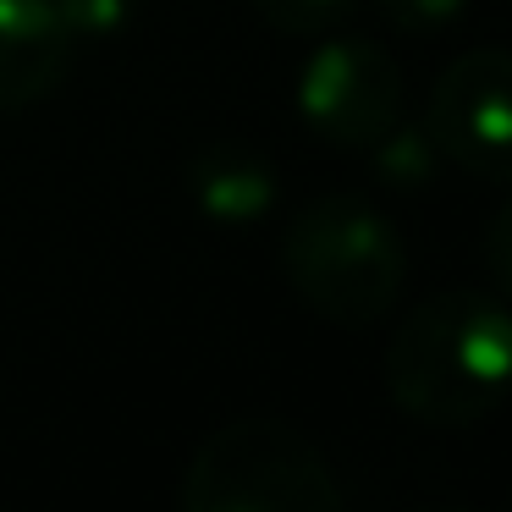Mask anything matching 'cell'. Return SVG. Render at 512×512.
<instances>
[{
    "mask_svg": "<svg viewBox=\"0 0 512 512\" xmlns=\"http://www.w3.org/2000/svg\"><path fill=\"white\" fill-rule=\"evenodd\" d=\"M386 391L435 430L479 424L512 391V309L474 287L424 298L386 347Z\"/></svg>",
    "mask_w": 512,
    "mask_h": 512,
    "instance_id": "1",
    "label": "cell"
},
{
    "mask_svg": "<svg viewBox=\"0 0 512 512\" xmlns=\"http://www.w3.org/2000/svg\"><path fill=\"white\" fill-rule=\"evenodd\" d=\"M281 270L314 314L336 325H375L402 298L408 248L375 204L353 193H325L287 221Z\"/></svg>",
    "mask_w": 512,
    "mask_h": 512,
    "instance_id": "2",
    "label": "cell"
},
{
    "mask_svg": "<svg viewBox=\"0 0 512 512\" xmlns=\"http://www.w3.org/2000/svg\"><path fill=\"white\" fill-rule=\"evenodd\" d=\"M177 501L188 512H342L347 490L298 424L237 419L204 435Z\"/></svg>",
    "mask_w": 512,
    "mask_h": 512,
    "instance_id": "3",
    "label": "cell"
},
{
    "mask_svg": "<svg viewBox=\"0 0 512 512\" xmlns=\"http://www.w3.org/2000/svg\"><path fill=\"white\" fill-rule=\"evenodd\" d=\"M424 133L446 166L512 188V50H463L435 78Z\"/></svg>",
    "mask_w": 512,
    "mask_h": 512,
    "instance_id": "4",
    "label": "cell"
},
{
    "mask_svg": "<svg viewBox=\"0 0 512 512\" xmlns=\"http://www.w3.org/2000/svg\"><path fill=\"white\" fill-rule=\"evenodd\" d=\"M298 116L342 149H369L402 116V72L375 39H320L298 78Z\"/></svg>",
    "mask_w": 512,
    "mask_h": 512,
    "instance_id": "5",
    "label": "cell"
},
{
    "mask_svg": "<svg viewBox=\"0 0 512 512\" xmlns=\"http://www.w3.org/2000/svg\"><path fill=\"white\" fill-rule=\"evenodd\" d=\"M72 61V34L50 0H0V111L39 105Z\"/></svg>",
    "mask_w": 512,
    "mask_h": 512,
    "instance_id": "6",
    "label": "cell"
},
{
    "mask_svg": "<svg viewBox=\"0 0 512 512\" xmlns=\"http://www.w3.org/2000/svg\"><path fill=\"white\" fill-rule=\"evenodd\" d=\"M188 193L199 204V215L221 226H254L276 210L281 177L270 171V160L248 144H210L193 155L188 166Z\"/></svg>",
    "mask_w": 512,
    "mask_h": 512,
    "instance_id": "7",
    "label": "cell"
},
{
    "mask_svg": "<svg viewBox=\"0 0 512 512\" xmlns=\"http://www.w3.org/2000/svg\"><path fill=\"white\" fill-rule=\"evenodd\" d=\"M369 149H375V171L386 182H424L435 166H446L441 149H435V138L424 133V127H419V133H408L402 122L391 127L386 138H375Z\"/></svg>",
    "mask_w": 512,
    "mask_h": 512,
    "instance_id": "8",
    "label": "cell"
},
{
    "mask_svg": "<svg viewBox=\"0 0 512 512\" xmlns=\"http://www.w3.org/2000/svg\"><path fill=\"white\" fill-rule=\"evenodd\" d=\"M61 17V28L72 34V45L83 39H116L138 17V0H50Z\"/></svg>",
    "mask_w": 512,
    "mask_h": 512,
    "instance_id": "9",
    "label": "cell"
},
{
    "mask_svg": "<svg viewBox=\"0 0 512 512\" xmlns=\"http://www.w3.org/2000/svg\"><path fill=\"white\" fill-rule=\"evenodd\" d=\"M358 0H254V12L281 34H331Z\"/></svg>",
    "mask_w": 512,
    "mask_h": 512,
    "instance_id": "10",
    "label": "cell"
},
{
    "mask_svg": "<svg viewBox=\"0 0 512 512\" xmlns=\"http://www.w3.org/2000/svg\"><path fill=\"white\" fill-rule=\"evenodd\" d=\"M380 17H386L391 28H402V34H441V28H452L457 17L468 12V0H375Z\"/></svg>",
    "mask_w": 512,
    "mask_h": 512,
    "instance_id": "11",
    "label": "cell"
},
{
    "mask_svg": "<svg viewBox=\"0 0 512 512\" xmlns=\"http://www.w3.org/2000/svg\"><path fill=\"white\" fill-rule=\"evenodd\" d=\"M485 254H490V270H496L501 298L512 303V204H501L496 221H490V232H485Z\"/></svg>",
    "mask_w": 512,
    "mask_h": 512,
    "instance_id": "12",
    "label": "cell"
}]
</instances>
